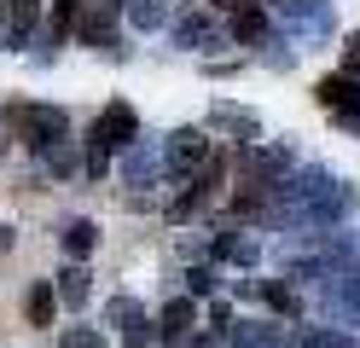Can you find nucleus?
Wrapping results in <instances>:
<instances>
[{
    "mask_svg": "<svg viewBox=\"0 0 360 348\" xmlns=\"http://www.w3.org/2000/svg\"><path fill=\"white\" fill-rule=\"evenodd\" d=\"M53 314H58L53 278H35V285H30V296H24V319L35 325V331H47V325H53Z\"/></svg>",
    "mask_w": 360,
    "mask_h": 348,
    "instance_id": "obj_19",
    "label": "nucleus"
},
{
    "mask_svg": "<svg viewBox=\"0 0 360 348\" xmlns=\"http://www.w3.org/2000/svg\"><path fill=\"white\" fill-rule=\"evenodd\" d=\"M210 116H215V128H227V134L238 139L244 151H250L256 139H262V122H256V110H244V105H215Z\"/></svg>",
    "mask_w": 360,
    "mask_h": 348,
    "instance_id": "obj_17",
    "label": "nucleus"
},
{
    "mask_svg": "<svg viewBox=\"0 0 360 348\" xmlns=\"http://www.w3.org/2000/svg\"><path fill=\"white\" fill-rule=\"evenodd\" d=\"M122 12H128V23H134V30H163V23H169V6H163V0H122Z\"/></svg>",
    "mask_w": 360,
    "mask_h": 348,
    "instance_id": "obj_20",
    "label": "nucleus"
},
{
    "mask_svg": "<svg viewBox=\"0 0 360 348\" xmlns=\"http://www.w3.org/2000/svg\"><path fill=\"white\" fill-rule=\"evenodd\" d=\"M0 46H6V18H0Z\"/></svg>",
    "mask_w": 360,
    "mask_h": 348,
    "instance_id": "obj_30",
    "label": "nucleus"
},
{
    "mask_svg": "<svg viewBox=\"0 0 360 348\" xmlns=\"http://www.w3.org/2000/svg\"><path fill=\"white\" fill-rule=\"evenodd\" d=\"M314 99H320V110H326V116H337L343 128H354V134H360V82H354V76H320Z\"/></svg>",
    "mask_w": 360,
    "mask_h": 348,
    "instance_id": "obj_5",
    "label": "nucleus"
},
{
    "mask_svg": "<svg viewBox=\"0 0 360 348\" xmlns=\"http://www.w3.org/2000/svg\"><path fill=\"white\" fill-rule=\"evenodd\" d=\"M343 46H349V53H343V64H349V76H354V70H360V30H354Z\"/></svg>",
    "mask_w": 360,
    "mask_h": 348,
    "instance_id": "obj_27",
    "label": "nucleus"
},
{
    "mask_svg": "<svg viewBox=\"0 0 360 348\" xmlns=\"http://www.w3.org/2000/svg\"><path fill=\"white\" fill-rule=\"evenodd\" d=\"M174 46H186V53H221L233 41L210 12H186V18H174Z\"/></svg>",
    "mask_w": 360,
    "mask_h": 348,
    "instance_id": "obj_7",
    "label": "nucleus"
},
{
    "mask_svg": "<svg viewBox=\"0 0 360 348\" xmlns=\"http://www.w3.org/2000/svg\"><path fill=\"white\" fill-rule=\"evenodd\" d=\"M87 139H94L99 151H110V157H117V151H128L134 139H140V116H134V105H128V99H110V105L94 116Z\"/></svg>",
    "mask_w": 360,
    "mask_h": 348,
    "instance_id": "obj_3",
    "label": "nucleus"
},
{
    "mask_svg": "<svg viewBox=\"0 0 360 348\" xmlns=\"http://www.w3.org/2000/svg\"><path fill=\"white\" fill-rule=\"evenodd\" d=\"M58 244H64V255H70V262H87V255H94V250H99V226H94V221H87V215H76L70 226H64V232H58Z\"/></svg>",
    "mask_w": 360,
    "mask_h": 348,
    "instance_id": "obj_18",
    "label": "nucleus"
},
{
    "mask_svg": "<svg viewBox=\"0 0 360 348\" xmlns=\"http://www.w3.org/2000/svg\"><path fill=\"white\" fill-rule=\"evenodd\" d=\"M0 18H6V46H30L41 30V0H0Z\"/></svg>",
    "mask_w": 360,
    "mask_h": 348,
    "instance_id": "obj_12",
    "label": "nucleus"
},
{
    "mask_svg": "<svg viewBox=\"0 0 360 348\" xmlns=\"http://www.w3.org/2000/svg\"><path fill=\"white\" fill-rule=\"evenodd\" d=\"M279 18H285V35L290 41L331 35V0H279Z\"/></svg>",
    "mask_w": 360,
    "mask_h": 348,
    "instance_id": "obj_4",
    "label": "nucleus"
},
{
    "mask_svg": "<svg viewBox=\"0 0 360 348\" xmlns=\"http://www.w3.org/2000/svg\"><path fill=\"white\" fill-rule=\"evenodd\" d=\"M12 128H18V139H24L30 151H47L53 139L70 134V116H64L58 105H18L12 110Z\"/></svg>",
    "mask_w": 360,
    "mask_h": 348,
    "instance_id": "obj_1",
    "label": "nucleus"
},
{
    "mask_svg": "<svg viewBox=\"0 0 360 348\" xmlns=\"http://www.w3.org/2000/svg\"><path fill=\"white\" fill-rule=\"evenodd\" d=\"M53 6H70V0H53Z\"/></svg>",
    "mask_w": 360,
    "mask_h": 348,
    "instance_id": "obj_32",
    "label": "nucleus"
},
{
    "mask_svg": "<svg viewBox=\"0 0 360 348\" xmlns=\"http://www.w3.org/2000/svg\"><path fill=\"white\" fill-rule=\"evenodd\" d=\"M122 180H128V186H146V192H151V186L163 180V146H146V134H140V139L122 151Z\"/></svg>",
    "mask_w": 360,
    "mask_h": 348,
    "instance_id": "obj_9",
    "label": "nucleus"
},
{
    "mask_svg": "<svg viewBox=\"0 0 360 348\" xmlns=\"http://www.w3.org/2000/svg\"><path fill=\"white\" fill-rule=\"evenodd\" d=\"M58 308H87V296H94V273H87V262H70V267H58Z\"/></svg>",
    "mask_w": 360,
    "mask_h": 348,
    "instance_id": "obj_16",
    "label": "nucleus"
},
{
    "mask_svg": "<svg viewBox=\"0 0 360 348\" xmlns=\"http://www.w3.org/2000/svg\"><path fill=\"white\" fill-rule=\"evenodd\" d=\"M58 348H105V337L94 331V325H70V331L58 337Z\"/></svg>",
    "mask_w": 360,
    "mask_h": 348,
    "instance_id": "obj_24",
    "label": "nucleus"
},
{
    "mask_svg": "<svg viewBox=\"0 0 360 348\" xmlns=\"http://www.w3.org/2000/svg\"><path fill=\"white\" fill-rule=\"evenodd\" d=\"M215 285H221L215 267H192V273H186V296H192V302H210V296H215Z\"/></svg>",
    "mask_w": 360,
    "mask_h": 348,
    "instance_id": "obj_23",
    "label": "nucleus"
},
{
    "mask_svg": "<svg viewBox=\"0 0 360 348\" xmlns=\"http://www.w3.org/2000/svg\"><path fill=\"white\" fill-rule=\"evenodd\" d=\"M87 174H94V180H105V174H110V151H99L94 139H87Z\"/></svg>",
    "mask_w": 360,
    "mask_h": 348,
    "instance_id": "obj_26",
    "label": "nucleus"
},
{
    "mask_svg": "<svg viewBox=\"0 0 360 348\" xmlns=\"http://www.w3.org/2000/svg\"><path fill=\"white\" fill-rule=\"evenodd\" d=\"M320 296H326V308H337L343 319H360V267H331L320 278Z\"/></svg>",
    "mask_w": 360,
    "mask_h": 348,
    "instance_id": "obj_8",
    "label": "nucleus"
},
{
    "mask_svg": "<svg viewBox=\"0 0 360 348\" xmlns=\"http://www.w3.org/2000/svg\"><path fill=\"white\" fill-rule=\"evenodd\" d=\"M41 157H47V169H53V174H70V169H76V146H70V134L53 139V146L41 151Z\"/></svg>",
    "mask_w": 360,
    "mask_h": 348,
    "instance_id": "obj_22",
    "label": "nucleus"
},
{
    "mask_svg": "<svg viewBox=\"0 0 360 348\" xmlns=\"http://www.w3.org/2000/svg\"><path fill=\"white\" fill-rule=\"evenodd\" d=\"M157 319V342H169V348H186V337L204 325V302H192V296H174L163 302V314H151Z\"/></svg>",
    "mask_w": 360,
    "mask_h": 348,
    "instance_id": "obj_6",
    "label": "nucleus"
},
{
    "mask_svg": "<svg viewBox=\"0 0 360 348\" xmlns=\"http://www.w3.org/2000/svg\"><path fill=\"white\" fill-rule=\"evenodd\" d=\"M204 314H210V331H215V337H227V325H233V302L210 296V308H204Z\"/></svg>",
    "mask_w": 360,
    "mask_h": 348,
    "instance_id": "obj_25",
    "label": "nucleus"
},
{
    "mask_svg": "<svg viewBox=\"0 0 360 348\" xmlns=\"http://www.w3.org/2000/svg\"><path fill=\"white\" fill-rule=\"evenodd\" d=\"M233 6H238V0H215V12H233Z\"/></svg>",
    "mask_w": 360,
    "mask_h": 348,
    "instance_id": "obj_29",
    "label": "nucleus"
},
{
    "mask_svg": "<svg viewBox=\"0 0 360 348\" xmlns=\"http://www.w3.org/2000/svg\"><path fill=\"white\" fill-rule=\"evenodd\" d=\"M210 250H215V262H233V267H250V262H256V238H250L238 221H221Z\"/></svg>",
    "mask_w": 360,
    "mask_h": 348,
    "instance_id": "obj_13",
    "label": "nucleus"
},
{
    "mask_svg": "<svg viewBox=\"0 0 360 348\" xmlns=\"http://www.w3.org/2000/svg\"><path fill=\"white\" fill-rule=\"evenodd\" d=\"M0 250H12V226H0Z\"/></svg>",
    "mask_w": 360,
    "mask_h": 348,
    "instance_id": "obj_28",
    "label": "nucleus"
},
{
    "mask_svg": "<svg viewBox=\"0 0 360 348\" xmlns=\"http://www.w3.org/2000/svg\"><path fill=\"white\" fill-rule=\"evenodd\" d=\"M0 151H6V122H0Z\"/></svg>",
    "mask_w": 360,
    "mask_h": 348,
    "instance_id": "obj_31",
    "label": "nucleus"
},
{
    "mask_svg": "<svg viewBox=\"0 0 360 348\" xmlns=\"http://www.w3.org/2000/svg\"><path fill=\"white\" fill-rule=\"evenodd\" d=\"M238 290H244V296H262L267 308L285 314V319L302 314V296H297V285H290V278H250V285H238Z\"/></svg>",
    "mask_w": 360,
    "mask_h": 348,
    "instance_id": "obj_14",
    "label": "nucleus"
},
{
    "mask_svg": "<svg viewBox=\"0 0 360 348\" xmlns=\"http://www.w3.org/2000/svg\"><path fill=\"white\" fill-rule=\"evenodd\" d=\"M221 342H227V348H290L285 342V325H274V319H233Z\"/></svg>",
    "mask_w": 360,
    "mask_h": 348,
    "instance_id": "obj_11",
    "label": "nucleus"
},
{
    "mask_svg": "<svg viewBox=\"0 0 360 348\" xmlns=\"http://www.w3.org/2000/svg\"><path fill=\"white\" fill-rule=\"evenodd\" d=\"M290 348H360L354 331H331V325H314V331H302Z\"/></svg>",
    "mask_w": 360,
    "mask_h": 348,
    "instance_id": "obj_21",
    "label": "nucleus"
},
{
    "mask_svg": "<svg viewBox=\"0 0 360 348\" xmlns=\"http://www.w3.org/2000/svg\"><path fill=\"white\" fill-rule=\"evenodd\" d=\"M105 325L122 331V337H157V319L146 314V302H134V296H110L105 302Z\"/></svg>",
    "mask_w": 360,
    "mask_h": 348,
    "instance_id": "obj_10",
    "label": "nucleus"
},
{
    "mask_svg": "<svg viewBox=\"0 0 360 348\" xmlns=\"http://www.w3.org/2000/svg\"><path fill=\"white\" fill-rule=\"evenodd\" d=\"M267 35V12L256 6V0H238V6L227 12V41H238V46H256Z\"/></svg>",
    "mask_w": 360,
    "mask_h": 348,
    "instance_id": "obj_15",
    "label": "nucleus"
},
{
    "mask_svg": "<svg viewBox=\"0 0 360 348\" xmlns=\"http://www.w3.org/2000/svg\"><path fill=\"white\" fill-rule=\"evenodd\" d=\"M204 162H210V134L204 128H174L163 139V174L169 180H192Z\"/></svg>",
    "mask_w": 360,
    "mask_h": 348,
    "instance_id": "obj_2",
    "label": "nucleus"
}]
</instances>
